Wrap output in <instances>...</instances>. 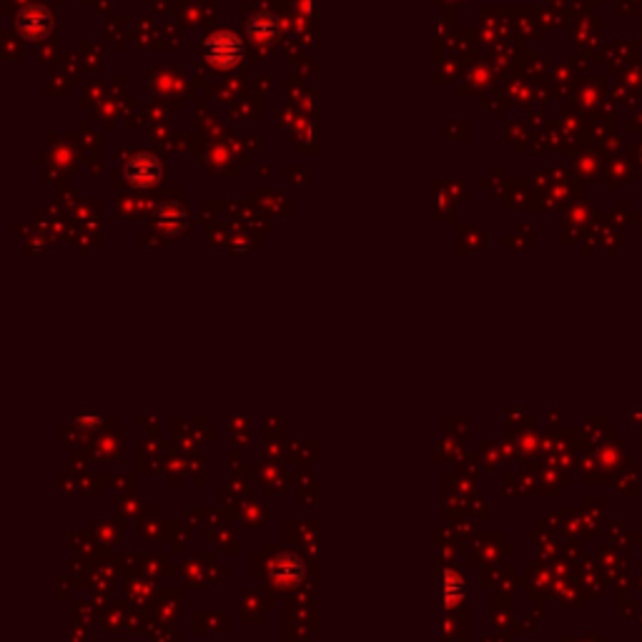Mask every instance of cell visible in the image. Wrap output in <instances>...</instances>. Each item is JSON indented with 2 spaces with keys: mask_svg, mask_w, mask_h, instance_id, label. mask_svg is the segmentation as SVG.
I'll use <instances>...</instances> for the list:
<instances>
[{
  "mask_svg": "<svg viewBox=\"0 0 642 642\" xmlns=\"http://www.w3.org/2000/svg\"><path fill=\"white\" fill-rule=\"evenodd\" d=\"M203 58L206 63L214 68H221V70H228L234 68L244 56V45H241V38L228 31H221V33L209 35L203 41Z\"/></svg>",
  "mask_w": 642,
  "mask_h": 642,
  "instance_id": "obj_1",
  "label": "cell"
},
{
  "mask_svg": "<svg viewBox=\"0 0 642 642\" xmlns=\"http://www.w3.org/2000/svg\"><path fill=\"white\" fill-rule=\"evenodd\" d=\"M161 173H163L161 161L151 154H138L126 163V179L135 189H151L154 183H158Z\"/></svg>",
  "mask_w": 642,
  "mask_h": 642,
  "instance_id": "obj_2",
  "label": "cell"
},
{
  "mask_svg": "<svg viewBox=\"0 0 642 642\" xmlns=\"http://www.w3.org/2000/svg\"><path fill=\"white\" fill-rule=\"evenodd\" d=\"M18 31H21L25 38H31V41L43 38V35L51 31V13L41 8V5L25 8V11H21V15H18Z\"/></svg>",
  "mask_w": 642,
  "mask_h": 642,
  "instance_id": "obj_3",
  "label": "cell"
},
{
  "mask_svg": "<svg viewBox=\"0 0 642 642\" xmlns=\"http://www.w3.org/2000/svg\"><path fill=\"white\" fill-rule=\"evenodd\" d=\"M247 33L254 43H274L276 35H279V21L274 15H269V13H259V15H254L248 21Z\"/></svg>",
  "mask_w": 642,
  "mask_h": 642,
  "instance_id": "obj_4",
  "label": "cell"
}]
</instances>
